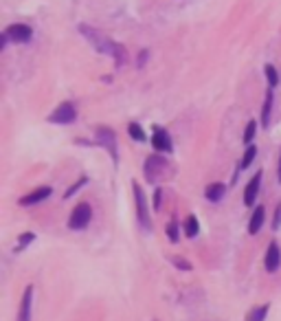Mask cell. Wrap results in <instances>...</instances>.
<instances>
[{"label": "cell", "instance_id": "obj_1", "mask_svg": "<svg viewBox=\"0 0 281 321\" xmlns=\"http://www.w3.org/2000/svg\"><path fill=\"white\" fill-rule=\"evenodd\" d=\"M132 189H134V201H136V218H139V225L143 231H152V218H149V211H147V198L143 194L141 185L139 183H132Z\"/></svg>", "mask_w": 281, "mask_h": 321}, {"label": "cell", "instance_id": "obj_2", "mask_svg": "<svg viewBox=\"0 0 281 321\" xmlns=\"http://www.w3.org/2000/svg\"><path fill=\"white\" fill-rule=\"evenodd\" d=\"M92 220V209L88 203H79L77 207L73 209V214L68 218V227L75 229V231H79V229L88 227V222Z\"/></svg>", "mask_w": 281, "mask_h": 321}, {"label": "cell", "instance_id": "obj_3", "mask_svg": "<svg viewBox=\"0 0 281 321\" xmlns=\"http://www.w3.org/2000/svg\"><path fill=\"white\" fill-rule=\"evenodd\" d=\"M77 117V110L73 104H59L57 110H53V114H49V121L51 123H73Z\"/></svg>", "mask_w": 281, "mask_h": 321}, {"label": "cell", "instance_id": "obj_4", "mask_svg": "<svg viewBox=\"0 0 281 321\" xmlns=\"http://www.w3.org/2000/svg\"><path fill=\"white\" fill-rule=\"evenodd\" d=\"M97 143L101 145V148H106L108 152H110V156L115 159H119V152H117V137H115V132H112L110 128H99L97 130Z\"/></svg>", "mask_w": 281, "mask_h": 321}, {"label": "cell", "instance_id": "obj_5", "mask_svg": "<svg viewBox=\"0 0 281 321\" xmlns=\"http://www.w3.org/2000/svg\"><path fill=\"white\" fill-rule=\"evenodd\" d=\"M165 169H167V161L163 159V156H149L147 163H145V176H147L149 183H154Z\"/></svg>", "mask_w": 281, "mask_h": 321}, {"label": "cell", "instance_id": "obj_6", "mask_svg": "<svg viewBox=\"0 0 281 321\" xmlns=\"http://www.w3.org/2000/svg\"><path fill=\"white\" fill-rule=\"evenodd\" d=\"M152 145L156 152H171V139L167 135L165 128H154V137H152Z\"/></svg>", "mask_w": 281, "mask_h": 321}, {"label": "cell", "instance_id": "obj_7", "mask_svg": "<svg viewBox=\"0 0 281 321\" xmlns=\"http://www.w3.org/2000/svg\"><path fill=\"white\" fill-rule=\"evenodd\" d=\"M31 306H33V286H27L20 301V310H18V321H31Z\"/></svg>", "mask_w": 281, "mask_h": 321}, {"label": "cell", "instance_id": "obj_8", "mask_svg": "<svg viewBox=\"0 0 281 321\" xmlns=\"http://www.w3.org/2000/svg\"><path fill=\"white\" fill-rule=\"evenodd\" d=\"M259 185H261V172H257L255 176L248 180L246 191H244V205H246V207H250V205H255V201H257V194H259Z\"/></svg>", "mask_w": 281, "mask_h": 321}, {"label": "cell", "instance_id": "obj_9", "mask_svg": "<svg viewBox=\"0 0 281 321\" xmlns=\"http://www.w3.org/2000/svg\"><path fill=\"white\" fill-rule=\"evenodd\" d=\"M5 33H7L9 40H14V42H29L33 35L31 27H27V24H11Z\"/></svg>", "mask_w": 281, "mask_h": 321}, {"label": "cell", "instance_id": "obj_10", "mask_svg": "<svg viewBox=\"0 0 281 321\" xmlns=\"http://www.w3.org/2000/svg\"><path fill=\"white\" fill-rule=\"evenodd\" d=\"M281 264V251H279V244L277 242H270L268 246V253H266V271L268 273H274Z\"/></svg>", "mask_w": 281, "mask_h": 321}, {"label": "cell", "instance_id": "obj_11", "mask_svg": "<svg viewBox=\"0 0 281 321\" xmlns=\"http://www.w3.org/2000/svg\"><path fill=\"white\" fill-rule=\"evenodd\" d=\"M49 196H51V187H40V189L27 194L25 198H20V205H22V207H29V205H38V203H42V201H46Z\"/></svg>", "mask_w": 281, "mask_h": 321}, {"label": "cell", "instance_id": "obj_12", "mask_svg": "<svg viewBox=\"0 0 281 321\" xmlns=\"http://www.w3.org/2000/svg\"><path fill=\"white\" fill-rule=\"evenodd\" d=\"M264 218H266V209L264 207H255L253 216H250V222H248V231L253 233V235L261 229V225H264Z\"/></svg>", "mask_w": 281, "mask_h": 321}, {"label": "cell", "instance_id": "obj_13", "mask_svg": "<svg viewBox=\"0 0 281 321\" xmlns=\"http://www.w3.org/2000/svg\"><path fill=\"white\" fill-rule=\"evenodd\" d=\"M224 194H226V187H224L222 183H213V185L207 187V201L220 203V201L224 198Z\"/></svg>", "mask_w": 281, "mask_h": 321}, {"label": "cell", "instance_id": "obj_14", "mask_svg": "<svg viewBox=\"0 0 281 321\" xmlns=\"http://www.w3.org/2000/svg\"><path fill=\"white\" fill-rule=\"evenodd\" d=\"M270 112H272V88L266 90V101H264V108H261V123H264V128H268V123H270Z\"/></svg>", "mask_w": 281, "mask_h": 321}, {"label": "cell", "instance_id": "obj_15", "mask_svg": "<svg viewBox=\"0 0 281 321\" xmlns=\"http://www.w3.org/2000/svg\"><path fill=\"white\" fill-rule=\"evenodd\" d=\"M200 231V222H198V218L196 216H189L187 220H184V233L189 235V238H196Z\"/></svg>", "mask_w": 281, "mask_h": 321}, {"label": "cell", "instance_id": "obj_16", "mask_svg": "<svg viewBox=\"0 0 281 321\" xmlns=\"http://www.w3.org/2000/svg\"><path fill=\"white\" fill-rule=\"evenodd\" d=\"M128 132H130V137L134 139V141H145V132H143V128L139 123H130L128 125Z\"/></svg>", "mask_w": 281, "mask_h": 321}, {"label": "cell", "instance_id": "obj_17", "mask_svg": "<svg viewBox=\"0 0 281 321\" xmlns=\"http://www.w3.org/2000/svg\"><path fill=\"white\" fill-rule=\"evenodd\" d=\"M266 77H268V84H270V86H277L279 84V73H277V69H274L272 64H266Z\"/></svg>", "mask_w": 281, "mask_h": 321}, {"label": "cell", "instance_id": "obj_18", "mask_svg": "<svg viewBox=\"0 0 281 321\" xmlns=\"http://www.w3.org/2000/svg\"><path fill=\"white\" fill-rule=\"evenodd\" d=\"M268 304H264V306H259V308H255L253 312H250V321H264L266 319V314H268Z\"/></svg>", "mask_w": 281, "mask_h": 321}, {"label": "cell", "instance_id": "obj_19", "mask_svg": "<svg viewBox=\"0 0 281 321\" xmlns=\"http://www.w3.org/2000/svg\"><path fill=\"white\" fill-rule=\"evenodd\" d=\"M255 154H257V148L255 145H248L246 152H244V159H242V167H248L255 161Z\"/></svg>", "mask_w": 281, "mask_h": 321}, {"label": "cell", "instance_id": "obj_20", "mask_svg": "<svg viewBox=\"0 0 281 321\" xmlns=\"http://www.w3.org/2000/svg\"><path fill=\"white\" fill-rule=\"evenodd\" d=\"M255 130H257V123H255V121H248L246 130H244V143H246V145H250V141H253Z\"/></svg>", "mask_w": 281, "mask_h": 321}, {"label": "cell", "instance_id": "obj_21", "mask_svg": "<svg viewBox=\"0 0 281 321\" xmlns=\"http://www.w3.org/2000/svg\"><path fill=\"white\" fill-rule=\"evenodd\" d=\"M86 183H88V178H86V176H83V178H79V180H77V183H75L73 187H68V189H66V194H64V198H70V196H73V194H75L77 189H79V187H83Z\"/></svg>", "mask_w": 281, "mask_h": 321}, {"label": "cell", "instance_id": "obj_22", "mask_svg": "<svg viewBox=\"0 0 281 321\" xmlns=\"http://www.w3.org/2000/svg\"><path fill=\"white\" fill-rule=\"evenodd\" d=\"M167 238H169V242H178V227L174 225V222L167 225Z\"/></svg>", "mask_w": 281, "mask_h": 321}, {"label": "cell", "instance_id": "obj_23", "mask_svg": "<svg viewBox=\"0 0 281 321\" xmlns=\"http://www.w3.org/2000/svg\"><path fill=\"white\" fill-rule=\"evenodd\" d=\"M33 240H35V235H33V233H22V235H20V240H18V249H25L29 242H33Z\"/></svg>", "mask_w": 281, "mask_h": 321}, {"label": "cell", "instance_id": "obj_24", "mask_svg": "<svg viewBox=\"0 0 281 321\" xmlns=\"http://www.w3.org/2000/svg\"><path fill=\"white\" fill-rule=\"evenodd\" d=\"M171 262H174L178 269H182V271H191V264L187 262V260H182V258H171Z\"/></svg>", "mask_w": 281, "mask_h": 321}, {"label": "cell", "instance_id": "obj_25", "mask_svg": "<svg viewBox=\"0 0 281 321\" xmlns=\"http://www.w3.org/2000/svg\"><path fill=\"white\" fill-rule=\"evenodd\" d=\"M281 225V205H277V211H274V220H272V229H279Z\"/></svg>", "mask_w": 281, "mask_h": 321}, {"label": "cell", "instance_id": "obj_26", "mask_svg": "<svg viewBox=\"0 0 281 321\" xmlns=\"http://www.w3.org/2000/svg\"><path fill=\"white\" fill-rule=\"evenodd\" d=\"M160 205H163V191H160V189H156V191H154V207H160Z\"/></svg>", "mask_w": 281, "mask_h": 321}, {"label": "cell", "instance_id": "obj_27", "mask_svg": "<svg viewBox=\"0 0 281 321\" xmlns=\"http://www.w3.org/2000/svg\"><path fill=\"white\" fill-rule=\"evenodd\" d=\"M277 178H279V183H281V154H279V169H277Z\"/></svg>", "mask_w": 281, "mask_h": 321}]
</instances>
